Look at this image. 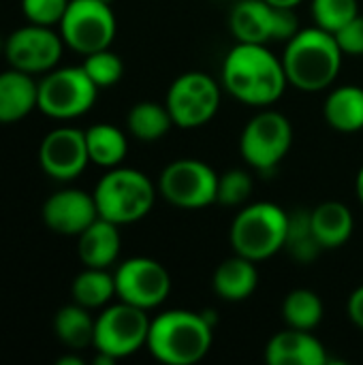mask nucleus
<instances>
[{
	"label": "nucleus",
	"mask_w": 363,
	"mask_h": 365,
	"mask_svg": "<svg viewBox=\"0 0 363 365\" xmlns=\"http://www.w3.org/2000/svg\"><path fill=\"white\" fill-rule=\"evenodd\" d=\"M0 53H4V38H0Z\"/></svg>",
	"instance_id": "nucleus-39"
},
{
	"label": "nucleus",
	"mask_w": 363,
	"mask_h": 365,
	"mask_svg": "<svg viewBox=\"0 0 363 365\" xmlns=\"http://www.w3.org/2000/svg\"><path fill=\"white\" fill-rule=\"evenodd\" d=\"M265 2H270L272 6H287V9H295L300 2H304V0H265Z\"/></svg>",
	"instance_id": "nucleus-36"
},
{
	"label": "nucleus",
	"mask_w": 363,
	"mask_h": 365,
	"mask_svg": "<svg viewBox=\"0 0 363 365\" xmlns=\"http://www.w3.org/2000/svg\"><path fill=\"white\" fill-rule=\"evenodd\" d=\"M282 317L289 327L312 331L323 319V302L310 289H295L282 302Z\"/></svg>",
	"instance_id": "nucleus-28"
},
{
	"label": "nucleus",
	"mask_w": 363,
	"mask_h": 365,
	"mask_svg": "<svg viewBox=\"0 0 363 365\" xmlns=\"http://www.w3.org/2000/svg\"><path fill=\"white\" fill-rule=\"evenodd\" d=\"M355 192H357V199L362 201V205H363V167L359 169L357 180H355Z\"/></svg>",
	"instance_id": "nucleus-38"
},
{
	"label": "nucleus",
	"mask_w": 363,
	"mask_h": 365,
	"mask_svg": "<svg viewBox=\"0 0 363 365\" xmlns=\"http://www.w3.org/2000/svg\"><path fill=\"white\" fill-rule=\"evenodd\" d=\"M126 126L131 135L139 141H156L169 133L173 124V118L167 109V105L154 103V101H143L137 103L126 118Z\"/></svg>",
	"instance_id": "nucleus-27"
},
{
	"label": "nucleus",
	"mask_w": 363,
	"mask_h": 365,
	"mask_svg": "<svg viewBox=\"0 0 363 365\" xmlns=\"http://www.w3.org/2000/svg\"><path fill=\"white\" fill-rule=\"evenodd\" d=\"M145 312L148 310L131 306L126 302L105 308L96 317L94 325L92 346L96 349V353H105L118 361L135 355L141 346H145L152 323Z\"/></svg>",
	"instance_id": "nucleus-7"
},
{
	"label": "nucleus",
	"mask_w": 363,
	"mask_h": 365,
	"mask_svg": "<svg viewBox=\"0 0 363 365\" xmlns=\"http://www.w3.org/2000/svg\"><path fill=\"white\" fill-rule=\"evenodd\" d=\"M323 246L317 240V233L312 229L310 210H295L289 214V227H287V240H285V252L297 261L300 265L312 263L321 255Z\"/></svg>",
	"instance_id": "nucleus-26"
},
{
	"label": "nucleus",
	"mask_w": 363,
	"mask_h": 365,
	"mask_svg": "<svg viewBox=\"0 0 363 365\" xmlns=\"http://www.w3.org/2000/svg\"><path fill=\"white\" fill-rule=\"evenodd\" d=\"M86 143H88V156L90 163L113 169L120 167L128 152L126 135L113 126V124H94L86 130Z\"/></svg>",
	"instance_id": "nucleus-24"
},
{
	"label": "nucleus",
	"mask_w": 363,
	"mask_h": 365,
	"mask_svg": "<svg viewBox=\"0 0 363 365\" xmlns=\"http://www.w3.org/2000/svg\"><path fill=\"white\" fill-rule=\"evenodd\" d=\"M327 359L325 346L304 329L289 327L265 346V361L270 365H325Z\"/></svg>",
	"instance_id": "nucleus-16"
},
{
	"label": "nucleus",
	"mask_w": 363,
	"mask_h": 365,
	"mask_svg": "<svg viewBox=\"0 0 363 365\" xmlns=\"http://www.w3.org/2000/svg\"><path fill=\"white\" fill-rule=\"evenodd\" d=\"M62 34H56L51 26L28 24L4 38V58L11 68L30 75L49 73L62 58Z\"/></svg>",
	"instance_id": "nucleus-13"
},
{
	"label": "nucleus",
	"mask_w": 363,
	"mask_h": 365,
	"mask_svg": "<svg viewBox=\"0 0 363 365\" xmlns=\"http://www.w3.org/2000/svg\"><path fill=\"white\" fill-rule=\"evenodd\" d=\"M88 163L90 156L86 130L64 126L43 137L39 148V165L49 178L58 182H71L83 173Z\"/></svg>",
	"instance_id": "nucleus-14"
},
{
	"label": "nucleus",
	"mask_w": 363,
	"mask_h": 365,
	"mask_svg": "<svg viewBox=\"0 0 363 365\" xmlns=\"http://www.w3.org/2000/svg\"><path fill=\"white\" fill-rule=\"evenodd\" d=\"M94 325H96V319L90 317V310L75 302L60 308L53 319L56 338L71 351H81V349L92 346Z\"/></svg>",
	"instance_id": "nucleus-23"
},
{
	"label": "nucleus",
	"mask_w": 363,
	"mask_h": 365,
	"mask_svg": "<svg viewBox=\"0 0 363 365\" xmlns=\"http://www.w3.org/2000/svg\"><path fill=\"white\" fill-rule=\"evenodd\" d=\"M212 284H214V291L220 299L231 302V304L244 302L259 287L257 263L242 257V255H235L216 267Z\"/></svg>",
	"instance_id": "nucleus-20"
},
{
	"label": "nucleus",
	"mask_w": 363,
	"mask_h": 365,
	"mask_svg": "<svg viewBox=\"0 0 363 365\" xmlns=\"http://www.w3.org/2000/svg\"><path fill=\"white\" fill-rule=\"evenodd\" d=\"M165 105L178 128H199L216 115L220 88L210 75L190 71L171 83Z\"/></svg>",
	"instance_id": "nucleus-11"
},
{
	"label": "nucleus",
	"mask_w": 363,
	"mask_h": 365,
	"mask_svg": "<svg viewBox=\"0 0 363 365\" xmlns=\"http://www.w3.org/2000/svg\"><path fill=\"white\" fill-rule=\"evenodd\" d=\"M214 325L203 312L167 310L150 323L148 351L160 364H199L212 349Z\"/></svg>",
	"instance_id": "nucleus-3"
},
{
	"label": "nucleus",
	"mask_w": 363,
	"mask_h": 365,
	"mask_svg": "<svg viewBox=\"0 0 363 365\" xmlns=\"http://www.w3.org/2000/svg\"><path fill=\"white\" fill-rule=\"evenodd\" d=\"M342 53L347 56H363V15L353 17L347 26L334 32Z\"/></svg>",
	"instance_id": "nucleus-33"
},
{
	"label": "nucleus",
	"mask_w": 363,
	"mask_h": 365,
	"mask_svg": "<svg viewBox=\"0 0 363 365\" xmlns=\"http://www.w3.org/2000/svg\"><path fill=\"white\" fill-rule=\"evenodd\" d=\"M274 41H291L302 28L300 19L293 9L287 6H274Z\"/></svg>",
	"instance_id": "nucleus-34"
},
{
	"label": "nucleus",
	"mask_w": 363,
	"mask_h": 365,
	"mask_svg": "<svg viewBox=\"0 0 363 365\" xmlns=\"http://www.w3.org/2000/svg\"><path fill=\"white\" fill-rule=\"evenodd\" d=\"M81 66L88 73V77L96 83V88H109V86L118 83L124 75L122 58L118 53L109 51V47L88 53Z\"/></svg>",
	"instance_id": "nucleus-30"
},
{
	"label": "nucleus",
	"mask_w": 363,
	"mask_h": 365,
	"mask_svg": "<svg viewBox=\"0 0 363 365\" xmlns=\"http://www.w3.org/2000/svg\"><path fill=\"white\" fill-rule=\"evenodd\" d=\"M98 88L83 66L51 68L39 81V109L53 120H73L88 113Z\"/></svg>",
	"instance_id": "nucleus-6"
},
{
	"label": "nucleus",
	"mask_w": 363,
	"mask_h": 365,
	"mask_svg": "<svg viewBox=\"0 0 363 365\" xmlns=\"http://www.w3.org/2000/svg\"><path fill=\"white\" fill-rule=\"evenodd\" d=\"M291 143V122L278 111H259L242 130L240 152L252 169L270 173L289 154Z\"/></svg>",
	"instance_id": "nucleus-9"
},
{
	"label": "nucleus",
	"mask_w": 363,
	"mask_h": 365,
	"mask_svg": "<svg viewBox=\"0 0 363 365\" xmlns=\"http://www.w3.org/2000/svg\"><path fill=\"white\" fill-rule=\"evenodd\" d=\"M274 13L276 9L265 0H240L229 17L237 43L267 45L274 41Z\"/></svg>",
	"instance_id": "nucleus-19"
},
{
	"label": "nucleus",
	"mask_w": 363,
	"mask_h": 365,
	"mask_svg": "<svg viewBox=\"0 0 363 365\" xmlns=\"http://www.w3.org/2000/svg\"><path fill=\"white\" fill-rule=\"evenodd\" d=\"M252 195V178L250 173L242 169H231L223 175H218V195L216 203L235 207L250 199Z\"/></svg>",
	"instance_id": "nucleus-31"
},
{
	"label": "nucleus",
	"mask_w": 363,
	"mask_h": 365,
	"mask_svg": "<svg viewBox=\"0 0 363 365\" xmlns=\"http://www.w3.org/2000/svg\"><path fill=\"white\" fill-rule=\"evenodd\" d=\"M58 365H83V361L77 355H64V357L58 359Z\"/></svg>",
	"instance_id": "nucleus-37"
},
{
	"label": "nucleus",
	"mask_w": 363,
	"mask_h": 365,
	"mask_svg": "<svg viewBox=\"0 0 363 365\" xmlns=\"http://www.w3.org/2000/svg\"><path fill=\"white\" fill-rule=\"evenodd\" d=\"M116 28L111 4L103 0H71L60 21L64 45L81 56L107 49L116 38Z\"/></svg>",
	"instance_id": "nucleus-8"
},
{
	"label": "nucleus",
	"mask_w": 363,
	"mask_h": 365,
	"mask_svg": "<svg viewBox=\"0 0 363 365\" xmlns=\"http://www.w3.org/2000/svg\"><path fill=\"white\" fill-rule=\"evenodd\" d=\"M349 317L363 331V284L359 289H355L353 295L349 297Z\"/></svg>",
	"instance_id": "nucleus-35"
},
{
	"label": "nucleus",
	"mask_w": 363,
	"mask_h": 365,
	"mask_svg": "<svg viewBox=\"0 0 363 365\" xmlns=\"http://www.w3.org/2000/svg\"><path fill=\"white\" fill-rule=\"evenodd\" d=\"M71 0H21V11L30 24L56 26L62 21Z\"/></svg>",
	"instance_id": "nucleus-32"
},
{
	"label": "nucleus",
	"mask_w": 363,
	"mask_h": 365,
	"mask_svg": "<svg viewBox=\"0 0 363 365\" xmlns=\"http://www.w3.org/2000/svg\"><path fill=\"white\" fill-rule=\"evenodd\" d=\"M98 216L122 227L145 218L156 201V186L152 180L131 167L109 169L94 188Z\"/></svg>",
	"instance_id": "nucleus-4"
},
{
	"label": "nucleus",
	"mask_w": 363,
	"mask_h": 365,
	"mask_svg": "<svg viewBox=\"0 0 363 365\" xmlns=\"http://www.w3.org/2000/svg\"><path fill=\"white\" fill-rule=\"evenodd\" d=\"M289 227V212L270 201L246 205L231 225V246L235 255H242L255 263L274 257L285 250Z\"/></svg>",
	"instance_id": "nucleus-5"
},
{
	"label": "nucleus",
	"mask_w": 363,
	"mask_h": 365,
	"mask_svg": "<svg viewBox=\"0 0 363 365\" xmlns=\"http://www.w3.org/2000/svg\"><path fill=\"white\" fill-rule=\"evenodd\" d=\"M225 90L252 107L274 105L289 86L282 58H276L267 45L237 43L223 62Z\"/></svg>",
	"instance_id": "nucleus-1"
},
{
	"label": "nucleus",
	"mask_w": 363,
	"mask_h": 365,
	"mask_svg": "<svg viewBox=\"0 0 363 365\" xmlns=\"http://www.w3.org/2000/svg\"><path fill=\"white\" fill-rule=\"evenodd\" d=\"M43 222L58 235L79 237L96 218V201L94 195L77 188H64L53 192L43 203Z\"/></svg>",
	"instance_id": "nucleus-15"
},
{
	"label": "nucleus",
	"mask_w": 363,
	"mask_h": 365,
	"mask_svg": "<svg viewBox=\"0 0 363 365\" xmlns=\"http://www.w3.org/2000/svg\"><path fill=\"white\" fill-rule=\"evenodd\" d=\"M120 248H122V237H120L118 225H113V222L98 216L79 235L77 255H79V259H81V263L86 267L109 269L118 261Z\"/></svg>",
	"instance_id": "nucleus-18"
},
{
	"label": "nucleus",
	"mask_w": 363,
	"mask_h": 365,
	"mask_svg": "<svg viewBox=\"0 0 363 365\" xmlns=\"http://www.w3.org/2000/svg\"><path fill=\"white\" fill-rule=\"evenodd\" d=\"M359 15L357 0H312V17L315 26L338 32L342 26H347L353 17Z\"/></svg>",
	"instance_id": "nucleus-29"
},
{
	"label": "nucleus",
	"mask_w": 363,
	"mask_h": 365,
	"mask_svg": "<svg viewBox=\"0 0 363 365\" xmlns=\"http://www.w3.org/2000/svg\"><path fill=\"white\" fill-rule=\"evenodd\" d=\"M342 49L336 36L319 26L302 28L287 41L282 66L289 86L302 92H319L329 88L342 68Z\"/></svg>",
	"instance_id": "nucleus-2"
},
{
	"label": "nucleus",
	"mask_w": 363,
	"mask_h": 365,
	"mask_svg": "<svg viewBox=\"0 0 363 365\" xmlns=\"http://www.w3.org/2000/svg\"><path fill=\"white\" fill-rule=\"evenodd\" d=\"M327 124L344 135L363 130V88L340 86L332 90L323 105Z\"/></svg>",
	"instance_id": "nucleus-22"
},
{
	"label": "nucleus",
	"mask_w": 363,
	"mask_h": 365,
	"mask_svg": "<svg viewBox=\"0 0 363 365\" xmlns=\"http://www.w3.org/2000/svg\"><path fill=\"white\" fill-rule=\"evenodd\" d=\"M39 107V83L30 73L11 68L0 73V124L24 120Z\"/></svg>",
	"instance_id": "nucleus-17"
},
{
	"label": "nucleus",
	"mask_w": 363,
	"mask_h": 365,
	"mask_svg": "<svg viewBox=\"0 0 363 365\" xmlns=\"http://www.w3.org/2000/svg\"><path fill=\"white\" fill-rule=\"evenodd\" d=\"M103 2H107V4H111V0H103Z\"/></svg>",
	"instance_id": "nucleus-40"
},
{
	"label": "nucleus",
	"mask_w": 363,
	"mask_h": 365,
	"mask_svg": "<svg viewBox=\"0 0 363 365\" xmlns=\"http://www.w3.org/2000/svg\"><path fill=\"white\" fill-rule=\"evenodd\" d=\"M158 192L182 210H201L216 203L218 175L197 158H180L167 165L158 178Z\"/></svg>",
	"instance_id": "nucleus-10"
},
{
	"label": "nucleus",
	"mask_w": 363,
	"mask_h": 365,
	"mask_svg": "<svg viewBox=\"0 0 363 365\" xmlns=\"http://www.w3.org/2000/svg\"><path fill=\"white\" fill-rule=\"evenodd\" d=\"M116 295V278L107 269L86 267L81 274L75 276L71 284V297L75 304L96 310L107 306Z\"/></svg>",
	"instance_id": "nucleus-25"
},
{
	"label": "nucleus",
	"mask_w": 363,
	"mask_h": 365,
	"mask_svg": "<svg viewBox=\"0 0 363 365\" xmlns=\"http://www.w3.org/2000/svg\"><path fill=\"white\" fill-rule=\"evenodd\" d=\"M120 302L152 310L158 308L171 291V278L163 263L148 257L126 259L113 274Z\"/></svg>",
	"instance_id": "nucleus-12"
},
{
	"label": "nucleus",
	"mask_w": 363,
	"mask_h": 365,
	"mask_svg": "<svg viewBox=\"0 0 363 365\" xmlns=\"http://www.w3.org/2000/svg\"><path fill=\"white\" fill-rule=\"evenodd\" d=\"M312 229L323 250H336L344 246L355 229V218L351 210L340 201H325L310 210Z\"/></svg>",
	"instance_id": "nucleus-21"
}]
</instances>
